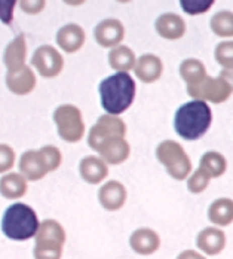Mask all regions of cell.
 <instances>
[{
	"mask_svg": "<svg viewBox=\"0 0 233 259\" xmlns=\"http://www.w3.org/2000/svg\"><path fill=\"white\" fill-rule=\"evenodd\" d=\"M177 259H207V256L198 250H193V249H186L179 253Z\"/></svg>",
	"mask_w": 233,
	"mask_h": 259,
	"instance_id": "36",
	"label": "cell"
},
{
	"mask_svg": "<svg viewBox=\"0 0 233 259\" xmlns=\"http://www.w3.org/2000/svg\"><path fill=\"white\" fill-rule=\"evenodd\" d=\"M220 76L223 79H226V82L230 85V88H232L233 91V69H223L220 72Z\"/></svg>",
	"mask_w": 233,
	"mask_h": 259,
	"instance_id": "37",
	"label": "cell"
},
{
	"mask_svg": "<svg viewBox=\"0 0 233 259\" xmlns=\"http://www.w3.org/2000/svg\"><path fill=\"white\" fill-rule=\"evenodd\" d=\"M94 39L101 48L111 50L125 39V26L118 18H105L94 28Z\"/></svg>",
	"mask_w": 233,
	"mask_h": 259,
	"instance_id": "9",
	"label": "cell"
},
{
	"mask_svg": "<svg viewBox=\"0 0 233 259\" xmlns=\"http://www.w3.org/2000/svg\"><path fill=\"white\" fill-rule=\"evenodd\" d=\"M100 102L110 115H122L130 109L137 94V83L130 73L116 72L103 79L98 85Z\"/></svg>",
	"mask_w": 233,
	"mask_h": 259,
	"instance_id": "1",
	"label": "cell"
},
{
	"mask_svg": "<svg viewBox=\"0 0 233 259\" xmlns=\"http://www.w3.org/2000/svg\"><path fill=\"white\" fill-rule=\"evenodd\" d=\"M27 60V40L24 34H18L14 37L3 52V64L6 66L8 72L20 70L26 66Z\"/></svg>",
	"mask_w": 233,
	"mask_h": 259,
	"instance_id": "21",
	"label": "cell"
},
{
	"mask_svg": "<svg viewBox=\"0 0 233 259\" xmlns=\"http://www.w3.org/2000/svg\"><path fill=\"white\" fill-rule=\"evenodd\" d=\"M128 198L127 188L122 182L107 181L98 189V201L107 211H118L125 206Z\"/></svg>",
	"mask_w": 233,
	"mask_h": 259,
	"instance_id": "10",
	"label": "cell"
},
{
	"mask_svg": "<svg viewBox=\"0 0 233 259\" xmlns=\"http://www.w3.org/2000/svg\"><path fill=\"white\" fill-rule=\"evenodd\" d=\"M211 31L221 37V39H232L233 37V12L223 9L217 11L209 20Z\"/></svg>",
	"mask_w": 233,
	"mask_h": 259,
	"instance_id": "27",
	"label": "cell"
},
{
	"mask_svg": "<svg viewBox=\"0 0 233 259\" xmlns=\"http://www.w3.org/2000/svg\"><path fill=\"white\" fill-rule=\"evenodd\" d=\"M108 66L116 70V72H125L130 73L131 70H134L135 63H137V55L135 52L131 50L127 45H118L114 48H111L108 52Z\"/></svg>",
	"mask_w": 233,
	"mask_h": 259,
	"instance_id": "24",
	"label": "cell"
},
{
	"mask_svg": "<svg viewBox=\"0 0 233 259\" xmlns=\"http://www.w3.org/2000/svg\"><path fill=\"white\" fill-rule=\"evenodd\" d=\"M36 83H37L36 73L27 64L24 67H21L20 70L6 73V87L15 96L30 94L36 88Z\"/></svg>",
	"mask_w": 233,
	"mask_h": 259,
	"instance_id": "19",
	"label": "cell"
},
{
	"mask_svg": "<svg viewBox=\"0 0 233 259\" xmlns=\"http://www.w3.org/2000/svg\"><path fill=\"white\" fill-rule=\"evenodd\" d=\"M199 168L211 179H218L227 171V158L218 151H208L199 159Z\"/></svg>",
	"mask_w": 233,
	"mask_h": 259,
	"instance_id": "25",
	"label": "cell"
},
{
	"mask_svg": "<svg viewBox=\"0 0 233 259\" xmlns=\"http://www.w3.org/2000/svg\"><path fill=\"white\" fill-rule=\"evenodd\" d=\"M134 75L143 83H155L163 75V61L156 54H143L137 58Z\"/></svg>",
	"mask_w": 233,
	"mask_h": 259,
	"instance_id": "12",
	"label": "cell"
},
{
	"mask_svg": "<svg viewBox=\"0 0 233 259\" xmlns=\"http://www.w3.org/2000/svg\"><path fill=\"white\" fill-rule=\"evenodd\" d=\"M217 0H179L182 11L190 17H198L207 14Z\"/></svg>",
	"mask_w": 233,
	"mask_h": 259,
	"instance_id": "30",
	"label": "cell"
},
{
	"mask_svg": "<svg viewBox=\"0 0 233 259\" xmlns=\"http://www.w3.org/2000/svg\"><path fill=\"white\" fill-rule=\"evenodd\" d=\"M186 91L192 100H202L208 104L226 103L232 97L233 91L230 85L220 75L218 76H207L202 82L186 87Z\"/></svg>",
	"mask_w": 233,
	"mask_h": 259,
	"instance_id": "6",
	"label": "cell"
},
{
	"mask_svg": "<svg viewBox=\"0 0 233 259\" xmlns=\"http://www.w3.org/2000/svg\"><path fill=\"white\" fill-rule=\"evenodd\" d=\"M33 256H34V259H61V256H63V247L34 244Z\"/></svg>",
	"mask_w": 233,
	"mask_h": 259,
	"instance_id": "33",
	"label": "cell"
},
{
	"mask_svg": "<svg viewBox=\"0 0 233 259\" xmlns=\"http://www.w3.org/2000/svg\"><path fill=\"white\" fill-rule=\"evenodd\" d=\"M130 246L135 253L141 256H149L159 250L160 237L152 228H138L131 234Z\"/></svg>",
	"mask_w": 233,
	"mask_h": 259,
	"instance_id": "18",
	"label": "cell"
},
{
	"mask_svg": "<svg viewBox=\"0 0 233 259\" xmlns=\"http://www.w3.org/2000/svg\"><path fill=\"white\" fill-rule=\"evenodd\" d=\"M227 244L226 234L218 227H207L196 237V247L208 256L220 255Z\"/></svg>",
	"mask_w": 233,
	"mask_h": 259,
	"instance_id": "14",
	"label": "cell"
},
{
	"mask_svg": "<svg viewBox=\"0 0 233 259\" xmlns=\"http://www.w3.org/2000/svg\"><path fill=\"white\" fill-rule=\"evenodd\" d=\"M212 125V109L207 102L190 100L183 103L174 115V130L186 142L202 139Z\"/></svg>",
	"mask_w": 233,
	"mask_h": 259,
	"instance_id": "2",
	"label": "cell"
},
{
	"mask_svg": "<svg viewBox=\"0 0 233 259\" xmlns=\"http://www.w3.org/2000/svg\"><path fill=\"white\" fill-rule=\"evenodd\" d=\"M208 219L214 227L224 228L233 224V200L221 197L214 200L208 207Z\"/></svg>",
	"mask_w": 233,
	"mask_h": 259,
	"instance_id": "22",
	"label": "cell"
},
{
	"mask_svg": "<svg viewBox=\"0 0 233 259\" xmlns=\"http://www.w3.org/2000/svg\"><path fill=\"white\" fill-rule=\"evenodd\" d=\"M31 66L42 78H56L64 70V57L55 47L42 45L33 52Z\"/></svg>",
	"mask_w": 233,
	"mask_h": 259,
	"instance_id": "8",
	"label": "cell"
},
{
	"mask_svg": "<svg viewBox=\"0 0 233 259\" xmlns=\"http://www.w3.org/2000/svg\"><path fill=\"white\" fill-rule=\"evenodd\" d=\"M180 76L186 82V87L196 85L207 78V67L199 58H186L180 63Z\"/></svg>",
	"mask_w": 233,
	"mask_h": 259,
	"instance_id": "26",
	"label": "cell"
},
{
	"mask_svg": "<svg viewBox=\"0 0 233 259\" xmlns=\"http://www.w3.org/2000/svg\"><path fill=\"white\" fill-rule=\"evenodd\" d=\"M20 8L27 15H37L46 8V0H20Z\"/></svg>",
	"mask_w": 233,
	"mask_h": 259,
	"instance_id": "35",
	"label": "cell"
},
{
	"mask_svg": "<svg viewBox=\"0 0 233 259\" xmlns=\"http://www.w3.org/2000/svg\"><path fill=\"white\" fill-rule=\"evenodd\" d=\"M40 152H42V155H43L46 164H48L49 173L60 168V165H61V162H63V154H61V151H60L56 146H53V145H46V146L40 148Z\"/></svg>",
	"mask_w": 233,
	"mask_h": 259,
	"instance_id": "31",
	"label": "cell"
},
{
	"mask_svg": "<svg viewBox=\"0 0 233 259\" xmlns=\"http://www.w3.org/2000/svg\"><path fill=\"white\" fill-rule=\"evenodd\" d=\"M20 0H0V21L5 26H11L14 21V11Z\"/></svg>",
	"mask_w": 233,
	"mask_h": 259,
	"instance_id": "34",
	"label": "cell"
},
{
	"mask_svg": "<svg viewBox=\"0 0 233 259\" xmlns=\"http://www.w3.org/2000/svg\"><path fill=\"white\" fill-rule=\"evenodd\" d=\"M209 182H211V178L208 176L202 168H199V167L195 171H192L190 176L186 179L187 189L192 194H202L208 186H209Z\"/></svg>",
	"mask_w": 233,
	"mask_h": 259,
	"instance_id": "29",
	"label": "cell"
},
{
	"mask_svg": "<svg viewBox=\"0 0 233 259\" xmlns=\"http://www.w3.org/2000/svg\"><path fill=\"white\" fill-rule=\"evenodd\" d=\"M21 173H6L0 178V195L6 200H20L27 194L28 183Z\"/></svg>",
	"mask_w": 233,
	"mask_h": 259,
	"instance_id": "23",
	"label": "cell"
},
{
	"mask_svg": "<svg viewBox=\"0 0 233 259\" xmlns=\"http://www.w3.org/2000/svg\"><path fill=\"white\" fill-rule=\"evenodd\" d=\"M53 122L60 139L67 143H78L86 133L82 112L75 104H61L53 110Z\"/></svg>",
	"mask_w": 233,
	"mask_h": 259,
	"instance_id": "5",
	"label": "cell"
},
{
	"mask_svg": "<svg viewBox=\"0 0 233 259\" xmlns=\"http://www.w3.org/2000/svg\"><path fill=\"white\" fill-rule=\"evenodd\" d=\"M40 227L34 208L24 203H15L5 210L2 218V233L14 241H27L36 237Z\"/></svg>",
	"mask_w": 233,
	"mask_h": 259,
	"instance_id": "3",
	"label": "cell"
},
{
	"mask_svg": "<svg viewBox=\"0 0 233 259\" xmlns=\"http://www.w3.org/2000/svg\"><path fill=\"white\" fill-rule=\"evenodd\" d=\"M66 230L63 225L55 219H45L40 222V227L34 237V244L42 246H55V247H64L66 243Z\"/></svg>",
	"mask_w": 233,
	"mask_h": 259,
	"instance_id": "20",
	"label": "cell"
},
{
	"mask_svg": "<svg viewBox=\"0 0 233 259\" xmlns=\"http://www.w3.org/2000/svg\"><path fill=\"white\" fill-rule=\"evenodd\" d=\"M127 122L118 115H101L88 133V146L97 152L105 140L113 137H127Z\"/></svg>",
	"mask_w": 233,
	"mask_h": 259,
	"instance_id": "7",
	"label": "cell"
},
{
	"mask_svg": "<svg viewBox=\"0 0 233 259\" xmlns=\"http://www.w3.org/2000/svg\"><path fill=\"white\" fill-rule=\"evenodd\" d=\"M214 58L221 69H233V40L226 39L214 50Z\"/></svg>",
	"mask_w": 233,
	"mask_h": 259,
	"instance_id": "28",
	"label": "cell"
},
{
	"mask_svg": "<svg viewBox=\"0 0 233 259\" xmlns=\"http://www.w3.org/2000/svg\"><path fill=\"white\" fill-rule=\"evenodd\" d=\"M118 3H130V2H132V0H116Z\"/></svg>",
	"mask_w": 233,
	"mask_h": 259,
	"instance_id": "39",
	"label": "cell"
},
{
	"mask_svg": "<svg viewBox=\"0 0 233 259\" xmlns=\"http://www.w3.org/2000/svg\"><path fill=\"white\" fill-rule=\"evenodd\" d=\"M15 151L12 146L6 143H0V175L8 173L15 165Z\"/></svg>",
	"mask_w": 233,
	"mask_h": 259,
	"instance_id": "32",
	"label": "cell"
},
{
	"mask_svg": "<svg viewBox=\"0 0 233 259\" xmlns=\"http://www.w3.org/2000/svg\"><path fill=\"white\" fill-rule=\"evenodd\" d=\"M56 45L67 54H75L80 51L85 45L86 40V33L83 30V27L75 23H69L66 26H63L56 31Z\"/></svg>",
	"mask_w": 233,
	"mask_h": 259,
	"instance_id": "16",
	"label": "cell"
},
{
	"mask_svg": "<svg viewBox=\"0 0 233 259\" xmlns=\"http://www.w3.org/2000/svg\"><path fill=\"white\" fill-rule=\"evenodd\" d=\"M63 2L66 5H69V6H75L76 8V6H82L86 0H63Z\"/></svg>",
	"mask_w": 233,
	"mask_h": 259,
	"instance_id": "38",
	"label": "cell"
},
{
	"mask_svg": "<svg viewBox=\"0 0 233 259\" xmlns=\"http://www.w3.org/2000/svg\"><path fill=\"white\" fill-rule=\"evenodd\" d=\"M156 33L166 40H179L184 37L187 31V24L182 15L176 12H165L159 15L155 21Z\"/></svg>",
	"mask_w": 233,
	"mask_h": 259,
	"instance_id": "13",
	"label": "cell"
},
{
	"mask_svg": "<svg viewBox=\"0 0 233 259\" xmlns=\"http://www.w3.org/2000/svg\"><path fill=\"white\" fill-rule=\"evenodd\" d=\"M156 158L174 181H186L193 171L190 156L176 140H162L156 146Z\"/></svg>",
	"mask_w": 233,
	"mask_h": 259,
	"instance_id": "4",
	"label": "cell"
},
{
	"mask_svg": "<svg viewBox=\"0 0 233 259\" xmlns=\"http://www.w3.org/2000/svg\"><path fill=\"white\" fill-rule=\"evenodd\" d=\"M79 175L89 185H98L108 176V164L100 155H86L79 162Z\"/></svg>",
	"mask_w": 233,
	"mask_h": 259,
	"instance_id": "17",
	"label": "cell"
},
{
	"mask_svg": "<svg viewBox=\"0 0 233 259\" xmlns=\"http://www.w3.org/2000/svg\"><path fill=\"white\" fill-rule=\"evenodd\" d=\"M97 154L103 158L108 165H121L131 155V145L127 137H113L105 140L97 149Z\"/></svg>",
	"mask_w": 233,
	"mask_h": 259,
	"instance_id": "15",
	"label": "cell"
},
{
	"mask_svg": "<svg viewBox=\"0 0 233 259\" xmlns=\"http://www.w3.org/2000/svg\"><path fill=\"white\" fill-rule=\"evenodd\" d=\"M18 167H20V173L28 182L42 181L49 173L48 164L42 155L40 149L39 151H34V149L26 151L20 158Z\"/></svg>",
	"mask_w": 233,
	"mask_h": 259,
	"instance_id": "11",
	"label": "cell"
}]
</instances>
